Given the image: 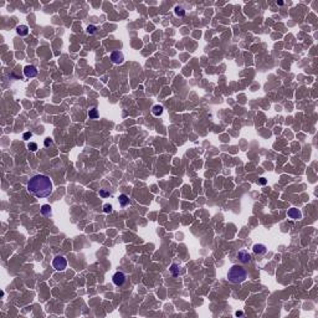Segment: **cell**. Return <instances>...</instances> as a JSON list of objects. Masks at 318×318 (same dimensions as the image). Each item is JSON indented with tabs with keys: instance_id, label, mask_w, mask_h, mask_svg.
Wrapping results in <instances>:
<instances>
[{
	"instance_id": "23",
	"label": "cell",
	"mask_w": 318,
	"mask_h": 318,
	"mask_svg": "<svg viewBox=\"0 0 318 318\" xmlns=\"http://www.w3.org/2000/svg\"><path fill=\"white\" fill-rule=\"evenodd\" d=\"M259 183H260V184H262V185H265V184L267 183V180H266L265 178H260V179H259Z\"/></svg>"
},
{
	"instance_id": "4",
	"label": "cell",
	"mask_w": 318,
	"mask_h": 318,
	"mask_svg": "<svg viewBox=\"0 0 318 318\" xmlns=\"http://www.w3.org/2000/svg\"><path fill=\"white\" fill-rule=\"evenodd\" d=\"M112 281H113V283L116 286L121 287L126 283V275L123 274V272L121 271H117L116 274L113 275V277H112Z\"/></svg>"
},
{
	"instance_id": "21",
	"label": "cell",
	"mask_w": 318,
	"mask_h": 318,
	"mask_svg": "<svg viewBox=\"0 0 318 318\" xmlns=\"http://www.w3.org/2000/svg\"><path fill=\"white\" fill-rule=\"evenodd\" d=\"M44 144H45V147H48V145H51V144H52V139H50V138H46V139H45V142H44Z\"/></svg>"
},
{
	"instance_id": "19",
	"label": "cell",
	"mask_w": 318,
	"mask_h": 318,
	"mask_svg": "<svg viewBox=\"0 0 318 318\" xmlns=\"http://www.w3.org/2000/svg\"><path fill=\"white\" fill-rule=\"evenodd\" d=\"M96 30H97V28H96L95 25H88V26H87V32L91 34V35L96 32Z\"/></svg>"
},
{
	"instance_id": "15",
	"label": "cell",
	"mask_w": 318,
	"mask_h": 318,
	"mask_svg": "<svg viewBox=\"0 0 318 318\" xmlns=\"http://www.w3.org/2000/svg\"><path fill=\"white\" fill-rule=\"evenodd\" d=\"M174 11H175V15H177V16H184V15H185V10L183 9L182 6H179V5L175 6Z\"/></svg>"
},
{
	"instance_id": "25",
	"label": "cell",
	"mask_w": 318,
	"mask_h": 318,
	"mask_svg": "<svg viewBox=\"0 0 318 318\" xmlns=\"http://www.w3.org/2000/svg\"><path fill=\"white\" fill-rule=\"evenodd\" d=\"M277 5H278V6H282V5H283V1H277Z\"/></svg>"
},
{
	"instance_id": "6",
	"label": "cell",
	"mask_w": 318,
	"mask_h": 318,
	"mask_svg": "<svg viewBox=\"0 0 318 318\" xmlns=\"http://www.w3.org/2000/svg\"><path fill=\"white\" fill-rule=\"evenodd\" d=\"M111 60L113 63H117V65H119V63L123 62V60H124V56H123V54L121 51H113L111 54Z\"/></svg>"
},
{
	"instance_id": "9",
	"label": "cell",
	"mask_w": 318,
	"mask_h": 318,
	"mask_svg": "<svg viewBox=\"0 0 318 318\" xmlns=\"http://www.w3.org/2000/svg\"><path fill=\"white\" fill-rule=\"evenodd\" d=\"M252 250H253V252H255L256 255H264V253H266V251H267L266 246L262 245V244H256V245H253Z\"/></svg>"
},
{
	"instance_id": "3",
	"label": "cell",
	"mask_w": 318,
	"mask_h": 318,
	"mask_svg": "<svg viewBox=\"0 0 318 318\" xmlns=\"http://www.w3.org/2000/svg\"><path fill=\"white\" fill-rule=\"evenodd\" d=\"M52 266L57 271H63L67 267V261L65 257H62V256H56L54 261H52Z\"/></svg>"
},
{
	"instance_id": "16",
	"label": "cell",
	"mask_w": 318,
	"mask_h": 318,
	"mask_svg": "<svg viewBox=\"0 0 318 318\" xmlns=\"http://www.w3.org/2000/svg\"><path fill=\"white\" fill-rule=\"evenodd\" d=\"M88 117L91 118V119L98 118V111H97L96 108H92V110H89V112H88Z\"/></svg>"
},
{
	"instance_id": "10",
	"label": "cell",
	"mask_w": 318,
	"mask_h": 318,
	"mask_svg": "<svg viewBox=\"0 0 318 318\" xmlns=\"http://www.w3.org/2000/svg\"><path fill=\"white\" fill-rule=\"evenodd\" d=\"M16 32L20 36H26L29 34V28L26 25H19L16 28Z\"/></svg>"
},
{
	"instance_id": "8",
	"label": "cell",
	"mask_w": 318,
	"mask_h": 318,
	"mask_svg": "<svg viewBox=\"0 0 318 318\" xmlns=\"http://www.w3.org/2000/svg\"><path fill=\"white\" fill-rule=\"evenodd\" d=\"M237 259L240 260L242 264H249L250 261H251V256H250V253L247 251L242 250V251H240L237 253Z\"/></svg>"
},
{
	"instance_id": "17",
	"label": "cell",
	"mask_w": 318,
	"mask_h": 318,
	"mask_svg": "<svg viewBox=\"0 0 318 318\" xmlns=\"http://www.w3.org/2000/svg\"><path fill=\"white\" fill-rule=\"evenodd\" d=\"M28 148H29V151H31V152H36L37 151V144L34 143V142H30V143L28 144Z\"/></svg>"
},
{
	"instance_id": "5",
	"label": "cell",
	"mask_w": 318,
	"mask_h": 318,
	"mask_svg": "<svg viewBox=\"0 0 318 318\" xmlns=\"http://www.w3.org/2000/svg\"><path fill=\"white\" fill-rule=\"evenodd\" d=\"M24 75L28 78H32V77H35L36 75H37V69L35 66H32V65H28V66H25L24 67Z\"/></svg>"
},
{
	"instance_id": "13",
	"label": "cell",
	"mask_w": 318,
	"mask_h": 318,
	"mask_svg": "<svg viewBox=\"0 0 318 318\" xmlns=\"http://www.w3.org/2000/svg\"><path fill=\"white\" fill-rule=\"evenodd\" d=\"M41 214L42 215H45V216H48V215H51V206L50 205H47V204H45V205H42V206H41Z\"/></svg>"
},
{
	"instance_id": "22",
	"label": "cell",
	"mask_w": 318,
	"mask_h": 318,
	"mask_svg": "<svg viewBox=\"0 0 318 318\" xmlns=\"http://www.w3.org/2000/svg\"><path fill=\"white\" fill-rule=\"evenodd\" d=\"M100 195H101V196H103V198H106V196L110 195V194H108L107 192H104V190H101V192H100Z\"/></svg>"
},
{
	"instance_id": "14",
	"label": "cell",
	"mask_w": 318,
	"mask_h": 318,
	"mask_svg": "<svg viewBox=\"0 0 318 318\" xmlns=\"http://www.w3.org/2000/svg\"><path fill=\"white\" fill-rule=\"evenodd\" d=\"M170 272H171V275L174 276V277H177V276L179 275V266L177 264H173L170 266Z\"/></svg>"
},
{
	"instance_id": "18",
	"label": "cell",
	"mask_w": 318,
	"mask_h": 318,
	"mask_svg": "<svg viewBox=\"0 0 318 318\" xmlns=\"http://www.w3.org/2000/svg\"><path fill=\"white\" fill-rule=\"evenodd\" d=\"M112 205L111 204H104L103 205V211L104 212H107V214H110V212H112Z\"/></svg>"
},
{
	"instance_id": "12",
	"label": "cell",
	"mask_w": 318,
	"mask_h": 318,
	"mask_svg": "<svg viewBox=\"0 0 318 318\" xmlns=\"http://www.w3.org/2000/svg\"><path fill=\"white\" fill-rule=\"evenodd\" d=\"M163 106H160V104H155V106H153V108H152V113L154 114V116H157V117H159L160 114L163 113Z\"/></svg>"
},
{
	"instance_id": "2",
	"label": "cell",
	"mask_w": 318,
	"mask_h": 318,
	"mask_svg": "<svg viewBox=\"0 0 318 318\" xmlns=\"http://www.w3.org/2000/svg\"><path fill=\"white\" fill-rule=\"evenodd\" d=\"M246 277H247V272L242 266L240 265H234L231 266V268L227 272V278H229L230 282L233 283H241L244 282Z\"/></svg>"
},
{
	"instance_id": "1",
	"label": "cell",
	"mask_w": 318,
	"mask_h": 318,
	"mask_svg": "<svg viewBox=\"0 0 318 318\" xmlns=\"http://www.w3.org/2000/svg\"><path fill=\"white\" fill-rule=\"evenodd\" d=\"M28 190L36 198H47L52 193V182L46 175H34L28 183Z\"/></svg>"
},
{
	"instance_id": "24",
	"label": "cell",
	"mask_w": 318,
	"mask_h": 318,
	"mask_svg": "<svg viewBox=\"0 0 318 318\" xmlns=\"http://www.w3.org/2000/svg\"><path fill=\"white\" fill-rule=\"evenodd\" d=\"M235 315H236V316H237V317H239V316H242V315H244V313H242V312H241V311H237V312H236V313H235Z\"/></svg>"
},
{
	"instance_id": "11",
	"label": "cell",
	"mask_w": 318,
	"mask_h": 318,
	"mask_svg": "<svg viewBox=\"0 0 318 318\" xmlns=\"http://www.w3.org/2000/svg\"><path fill=\"white\" fill-rule=\"evenodd\" d=\"M118 201H119V205L121 206H127L129 204V198L126 195V194H121L118 198Z\"/></svg>"
},
{
	"instance_id": "7",
	"label": "cell",
	"mask_w": 318,
	"mask_h": 318,
	"mask_svg": "<svg viewBox=\"0 0 318 318\" xmlns=\"http://www.w3.org/2000/svg\"><path fill=\"white\" fill-rule=\"evenodd\" d=\"M287 216H288L290 219H292V220H298V219L302 218V214H301V211L298 210V209L291 208V209H288V211H287Z\"/></svg>"
},
{
	"instance_id": "20",
	"label": "cell",
	"mask_w": 318,
	"mask_h": 318,
	"mask_svg": "<svg viewBox=\"0 0 318 318\" xmlns=\"http://www.w3.org/2000/svg\"><path fill=\"white\" fill-rule=\"evenodd\" d=\"M31 137H32V133H31V132H26V133H24V136H22V138H24V139H30Z\"/></svg>"
}]
</instances>
